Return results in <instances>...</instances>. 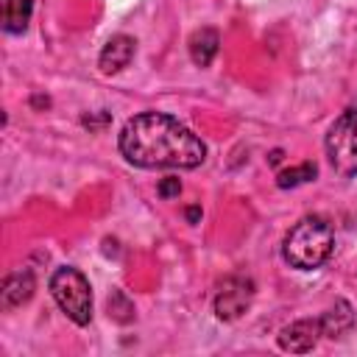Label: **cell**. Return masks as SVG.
I'll return each mask as SVG.
<instances>
[{
    "mask_svg": "<svg viewBox=\"0 0 357 357\" xmlns=\"http://www.w3.org/2000/svg\"><path fill=\"white\" fill-rule=\"evenodd\" d=\"M117 148L134 167H178L192 170L204 165L206 145L184 123L165 112H139L120 128Z\"/></svg>",
    "mask_w": 357,
    "mask_h": 357,
    "instance_id": "cell-1",
    "label": "cell"
},
{
    "mask_svg": "<svg viewBox=\"0 0 357 357\" xmlns=\"http://www.w3.org/2000/svg\"><path fill=\"white\" fill-rule=\"evenodd\" d=\"M335 251V229L321 215H304L282 240V259L296 271L321 268Z\"/></svg>",
    "mask_w": 357,
    "mask_h": 357,
    "instance_id": "cell-2",
    "label": "cell"
},
{
    "mask_svg": "<svg viewBox=\"0 0 357 357\" xmlns=\"http://www.w3.org/2000/svg\"><path fill=\"white\" fill-rule=\"evenodd\" d=\"M47 290L53 296V301L59 304V310L75 324V326H86L92 321V287L89 279L70 265H61L50 273Z\"/></svg>",
    "mask_w": 357,
    "mask_h": 357,
    "instance_id": "cell-3",
    "label": "cell"
},
{
    "mask_svg": "<svg viewBox=\"0 0 357 357\" xmlns=\"http://www.w3.org/2000/svg\"><path fill=\"white\" fill-rule=\"evenodd\" d=\"M324 148L337 176L343 178L357 176V106H349L335 117V123L326 131Z\"/></svg>",
    "mask_w": 357,
    "mask_h": 357,
    "instance_id": "cell-4",
    "label": "cell"
},
{
    "mask_svg": "<svg viewBox=\"0 0 357 357\" xmlns=\"http://www.w3.org/2000/svg\"><path fill=\"white\" fill-rule=\"evenodd\" d=\"M254 301V282L248 276H226L215 293V315L220 321H237Z\"/></svg>",
    "mask_w": 357,
    "mask_h": 357,
    "instance_id": "cell-5",
    "label": "cell"
},
{
    "mask_svg": "<svg viewBox=\"0 0 357 357\" xmlns=\"http://www.w3.org/2000/svg\"><path fill=\"white\" fill-rule=\"evenodd\" d=\"M321 337H324L321 321L318 318H301V321H293L290 326H284L276 340H279V349L293 351V354H304V351H312Z\"/></svg>",
    "mask_w": 357,
    "mask_h": 357,
    "instance_id": "cell-6",
    "label": "cell"
},
{
    "mask_svg": "<svg viewBox=\"0 0 357 357\" xmlns=\"http://www.w3.org/2000/svg\"><path fill=\"white\" fill-rule=\"evenodd\" d=\"M134 50H137V42H134L128 33H114V36L103 45V50H100V56H98L100 73H103V75H114V73L126 70V67L131 64V59H134Z\"/></svg>",
    "mask_w": 357,
    "mask_h": 357,
    "instance_id": "cell-7",
    "label": "cell"
},
{
    "mask_svg": "<svg viewBox=\"0 0 357 357\" xmlns=\"http://www.w3.org/2000/svg\"><path fill=\"white\" fill-rule=\"evenodd\" d=\"M36 290V279H33V271L31 268H20L14 273H8L3 279V287H0V307L3 310H14V307H22L25 301H31Z\"/></svg>",
    "mask_w": 357,
    "mask_h": 357,
    "instance_id": "cell-8",
    "label": "cell"
},
{
    "mask_svg": "<svg viewBox=\"0 0 357 357\" xmlns=\"http://www.w3.org/2000/svg\"><path fill=\"white\" fill-rule=\"evenodd\" d=\"M318 321H321L324 337L337 340V337H343V335H349L354 329V310H351V304L346 298H337L326 312L318 315Z\"/></svg>",
    "mask_w": 357,
    "mask_h": 357,
    "instance_id": "cell-9",
    "label": "cell"
},
{
    "mask_svg": "<svg viewBox=\"0 0 357 357\" xmlns=\"http://www.w3.org/2000/svg\"><path fill=\"white\" fill-rule=\"evenodd\" d=\"M218 47H220V36L215 28H198L190 33L187 39V50H190V59L192 64L198 67H209L212 59L218 56Z\"/></svg>",
    "mask_w": 357,
    "mask_h": 357,
    "instance_id": "cell-10",
    "label": "cell"
},
{
    "mask_svg": "<svg viewBox=\"0 0 357 357\" xmlns=\"http://www.w3.org/2000/svg\"><path fill=\"white\" fill-rule=\"evenodd\" d=\"M33 0H0V25L6 33H22L31 22Z\"/></svg>",
    "mask_w": 357,
    "mask_h": 357,
    "instance_id": "cell-11",
    "label": "cell"
},
{
    "mask_svg": "<svg viewBox=\"0 0 357 357\" xmlns=\"http://www.w3.org/2000/svg\"><path fill=\"white\" fill-rule=\"evenodd\" d=\"M315 176H318V167H315L312 162H304V165H298V167L282 170V173L276 176V184H279L282 190H287V187H298V184H304V181H312Z\"/></svg>",
    "mask_w": 357,
    "mask_h": 357,
    "instance_id": "cell-12",
    "label": "cell"
},
{
    "mask_svg": "<svg viewBox=\"0 0 357 357\" xmlns=\"http://www.w3.org/2000/svg\"><path fill=\"white\" fill-rule=\"evenodd\" d=\"M156 192H159L162 198H173V195H178V192H181V181H178V178H173V176H170V178H162Z\"/></svg>",
    "mask_w": 357,
    "mask_h": 357,
    "instance_id": "cell-13",
    "label": "cell"
},
{
    "mask_svg": "<svg viewBox=\"0 0 357 357\" xmlns=\"http://www.w3.org/2000/svg\"><path fill=\"white\" fill-rule=\"evenodd\" d=\"M187 218H190V220H195V218H198V206H192V209H187Z\"/></svg>",
    "mask_w": 357,
    "mask_h": 357,
    "instance_id": "cell-14",
    "label": "cell"
}]
</instances>
